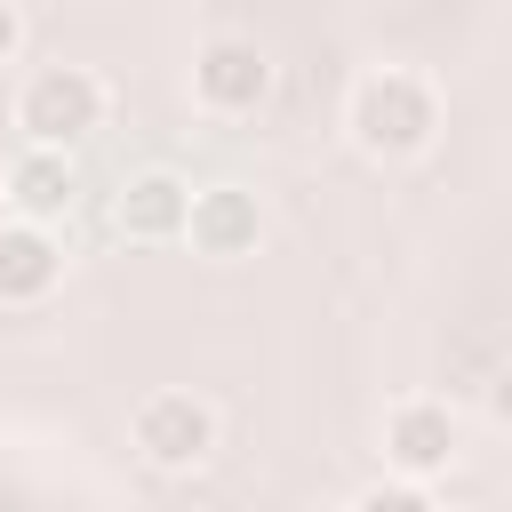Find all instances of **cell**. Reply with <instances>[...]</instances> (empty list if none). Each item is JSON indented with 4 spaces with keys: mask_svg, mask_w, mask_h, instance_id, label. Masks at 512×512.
<instances>
[{
    "mask_svg": "<svg viewBox=\"0 0 512 512\" xmlns=\"http://www.w3.org/2000/svg\"><path fill=\"white\" fill-rule=\"evenodd\" d=\"M440 120H448L440 80L416 72V64H368V72L352 80V96H344V136H352V152L376 160V168L424 160V152L440 144Z\"/></svg>",
    "mask_w": 512,
    "mask_h": 512,
    "instance_id": "cell-1",
    "label": "cell"
},
{
    "mask_svg": "<svg viewBox=\"0 0 512 512\" xmlns=\"http://www.w3.org/2000/svg\"><path fill=\"white\" fill-rule=\"evenodd\" d=\"M104 120H112V80H104L96 64H32L24 88H16V128H24V144L80 152Z\"/></svg>",
    "mask_w": 512,
    "mask_h": 512,
    "instance_id": "cell-2",
    "label": "cell"
},
{
    "mask_svg": "<svg viewBox=\"0 0 512 512\" xmlns=\"http://www.w3.org/2000/svg\"><path fill=\"white\" fill-rule=\"evenodd\" d=\"M464 440H472V424H464V408L448 392H400L376 416V456H384L392 480H424V488L448 480L456 456H464Z\"/></svg>",
    "mask_w": 512,
    "mask_h": 512,
    "instance_id": "cell-3",
    "label": "cell"
},
{
    "mask_svg": "<svg viewBox=\"0 0 512 512\" xmlns=\"http://www.w3.org/2000/svg\"><path fill=\"white\" fill-rule=\"evenodd\" d=\"M128 448H136L152 472H200V464L224 448V416H216L208 392L168 384V392H144V400L128 408Z\"/></svg>",
    "mask_w": 512,
    "mask_h": 512,
    "instance_id": "cell-4",
    "label": "cell"
},
{
    "mask_svg": "<svg viewBox=\"0 0 512 512\" xmlns=\"http://www.w3.org/2000/svg\"><path fill=\"white\" fill-rule=\"evenodd\" d=\"M272 96V56L248 32H216L192 48V104L208 120H256Z\"/></svg>",
    "mask_w": 512,
    "mask_h": 512,
    "instance_id": "cell-5",
    "label": "cell"
},
{
    "mask_svg": "<svg viewBox=\"0 0 512 512\" xmlns=\"http://www.w3.org/2000/svg\"><path fill=\"white\" fill-rule=\"evenodd\" d=\"M176 240H184L192 256H208V264H240V256H256V240H264V200H256L248 184H192Z\"/></svg>",
    "mask_w": 512,
    "mask_h": 512,
    "instance_id": "cell-6",
    "label": "cell"
},
{
    "mask_svg": "<svg viewBox=\"0 0 512 512\" xmlns=\"http://www.w3.org/2000/svg\"><path fill=\"white\" fill-rule=\"evenodd\" d=\"M0 192H8V216H24V224H56V216L80 208V168H72V152L24 144V152L0 168Z\"/></svg>",
    "mask_w": 512,
    "mask_h": 512,
    "instance_id": "cell-7",
    "label": "cell"
},
{
    "mask_svg": "<svg viewBox=\"0 0 512 512\" xmlns=\"http://www.w3.org/2000/svg\"><path fill=\"white\" fill-rule=\"evenodd\" d=\"M64 288V240L56 224H0V304H48Z\"/></svg>",
    "mask_w": 512,
    "mask_h": 512,
    "instance_id": "cell-8",
    "label": "cell"
},
{
    "mask_svg": "<svg viewBox=\"0 0 512 512\" xmlns=\"http://www.w3.org/2000/svg\"><path fill=\"white\" fill-rule=\"evenodd\" d=\"M184 200H192V184L176 176V168H136L128 184H120V200H112V232L120 240H176L184 232Z\"/></svg>",
    "mask_w": 512,
    "mask_h": 512,
    "instance_id": "cell-9",
    "label": "cell"
},
{
    "mask_svg": "<svg viewBox=\"0 0 512 512\" xmlns=\"http://www.w3.org/2000/svg\"><path fill=\"white\" fill-rule=\"evenodd\" d=\"M344 512H440V496H432L424 480H392V472H384V480H368Z\"/></svg>",
    "mask_w": 512,
    "mask_h": 512,
    "instance_id": "cell-10",
    "label": "cell"
},
{
    "mask_svg": "<svg viewBox=\"0 0 512 512\" xmlns=\"http://www.w3.org/2000/svg\"><path fill=\"white\" fill-rule=\"evenodd\" d=\"M16 56H24V8L0 0V64H16Z\"/></svg>",
    "mask_w": 512,
    "mask_h": 512,
    "instance_id": "cell-11",
    "label": "cell"
},
{
    "mask_svg": "<svg viewBox=\"0 0 512 512\" xmlns=\"http://www.w3.org/2000/svg\"><path fill=\"white\" fill-rule=\"evenodd\" d=\"M0 224H8V192H0Z\"/></svg>",
    "mask_w": 512,
    "mask_h": 512,
    "instance_id": "cell-12",
    "label": "cell"
}]
</instances>
